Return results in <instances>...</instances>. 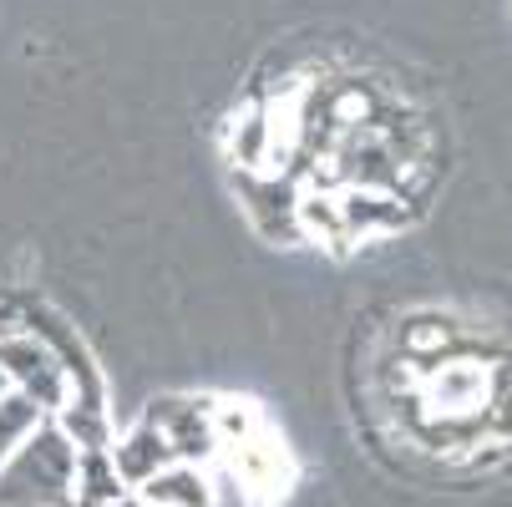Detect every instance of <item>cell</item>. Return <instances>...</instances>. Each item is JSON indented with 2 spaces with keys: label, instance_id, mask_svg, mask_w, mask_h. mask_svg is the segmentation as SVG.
<instances>
[{
  "label": "cell",
  "instance_id": "1",
  "mask_svg": "<svg viewBox=\"0 0 512 507\" xmlns=\"http://www.w3.org/2000/svg\"><path fill=\"white\" fill-rule=\"evenodd\" d=\"M71 477H77V447L56 421L41 416V426L0 467V507H71Z\"/></svg>",
  "mask_w": 512,
  "mask_h": 507
},
{
  "label": "cell",
  "instance_id": "2",
  "mask_svg": "<svg viewBox=\"0 0 512 507\" xmlns=\"http://www.w3.org/2000/svg\"><path fill=\"white\" fill-rule=\"evenodd\" d=\"M21 330L36 335V340L56 355V366H61V376H66V391H71L66 406H97V411H107V381H102V371H97L87 340L77 335V325H71L61 310L41 305V300H21Z\"/></svg>",
  "mask_w": 512,
  "mask_h": 507
},
{
  "label": "cell",
  "instance_id": "3",
  "mask_svg": "<svg viewBox=\"0 0 512 507\" xmlns=\"http://www.w3.org/2000/svg\"><path fill=\"white\" fill-rule=\"evenodd\" d=\"M0 376L11 381V391H21L41 416L46 411H61L66 406V376H61V366H56V355L36 340V335H26V330H16V335H0Z\"/></svg>",
  "mask_w": 512,
  "mask_h": 507
},
{
  "label": "cell",
  "instance_id": "4",
  "mask_svg": "<svg viewBox=\"0 0 512 507\" xmlns=\"http://www.w3.org/2000/svg\"><path fill=\"white\" fill-rule=\"evenodd\" d=\"M229 457H234V472H239V482H244V492H249L254 507H274V502L289 497V482H295V462H289V452L269 437L264 426L249 431L239 447H229Z\"/></svg>",
  "mask_w": 512,
  "mask_h": 507
},
{
  "label": "cell",
  "instance_id": "5",
  "mask_svg": "<svg viewBox=\"0 0 512 507\" xmlns=\"http://www.w3.org/2000/svg\"><path fill=\"white\" fill-rule=\"evenodd\" d=\"M142 421H153L163 431L168 447H173V462H183V467H198V462H208L218 452L213 401H178V396H168V401H153V411Z\"/></svg>",
  "mask_w": 512,
  "mask_h": 507
},
{
  "label": "cell",
  "instance_id": "6",
  "mask_svg": "<svg viewBox=\"0 0 512 507\" xmlns=\"http://www.w3.org/2000/svg\"><path fill=\"white\" fill-rule=\"evenodd\" d=\"M239 193H244V208H249V219L259 224L264 239L274 244H300V198L289 183L279 178H254V173H234Z\"/></svg>",
  "mask_w": 512,
  "mask_h": 507
},
{
  "label": "cell",
  "instance_id": "7",
  "mask_svg": "<svg viewBox=\"0 0 512 507\" xmlns=\"http://www.w3.org/2000/svg\"><path fill=\"white\" fill-rule=\"evenodd\" d=\"M112 467H117V477H122L127 492L132 487H148L158 472L173 467V447H168V437H163L153 421H142V426H132L127 437H122V447H112Z\"/></svg>",
  "mask_w": 512,
  "mask_h": 507
},
{
  "label": "cell",
  "instance_id": "8",
  "mask_svg": "<svg viewBox=\"0 0 512 507\" xmlns=\"http://www.w3.org/2000/svg\"><path fill=\"white\" fill-rule=\"evenodd\" d=\"M137 497L148 507H213V487L203 482L198 467H183V462L158 472L148 487H137Z\"/></svg>",
  "mask_w": 512,
  "mask_h": 507
},
{
  "label": "cell",
  "instance_id": "9",
  "mask_svg": "<svg viewBox=\"0 0 512 507\" xmlns=\"http://www.w3.org/2000/svg\"><path fill=\"white\" fill-rule=\"evenodd\" d=\"M335 213H340V229H396V224H406L401 203L376 198V193H350Z\"/></svg>",
  "mask_w": 512,
  "mask_h": 507
},
{
  "label": "cell",
  "instance_id": "10",
  "mask_svg": "<svg viewBox=\"0 0 512 507\" xmlns=\"http://www.w3.org/2000/svg\"><path fill=\"white\" fill-rule=\"evenodd\" d=\"M36 426H41V411H36L21 391H6V396H0V467H6V457L31 437Z\"/></svg>",
  "mask_w": 512,
  "mask_h": 507
},
{
  "label": "cell",
  "instance_id": "11",
  "mask_svg": "<svg viewBox=\"0 0 512 507\" xmlns=\"http://www.w3.org/2000/svg\"><path fill=\"white\" fill-rule=\"evenodd\" d=\"M112 507H148V502H142L137 492H127V497H122V502H112Z\"/></svg>",
  "mask_w": 512,
  "mask_h": 507
},
{
  "label": "cell",
  "instance_id": "12",
  "mask_svg": "<svg viewBox=\"0 0 512 507\" xmlns=\"http://www.w3.org/2000/svg\"><path fill=\"white\" fill-rule=\"evenodd\" d=\"M6 391H11V381H6V376H0V396H6Z\"/></svg>",
  "mask_w": 512,
  "mask_h": 507
}]
</instances>
